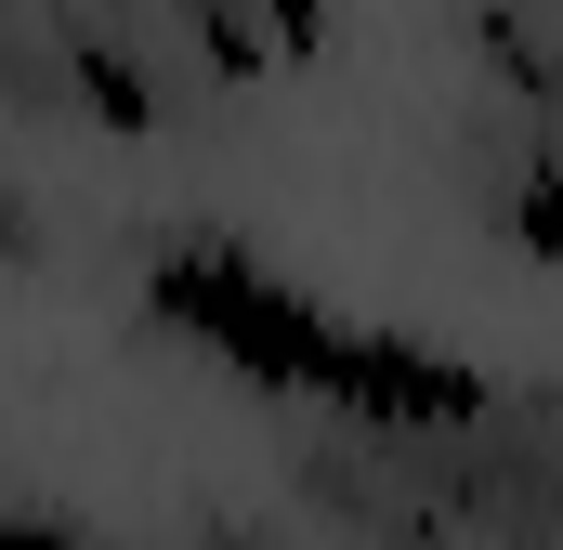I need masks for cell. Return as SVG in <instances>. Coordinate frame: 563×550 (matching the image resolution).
<instances>
[{
  "label": "cell",
  "mask_w": 563,
  "mask_h": 550,
  "mask_svg": "<svg viewBox=\"0 0 563 550\" xmlns=\"http://www.w3.org/2000/svg\"><path fill=\"white\" fill-rule=\"evenodd\" d=\"M511 237H525L538 263H563V170H525V184H511Z\"/></svg>",
  "instance_id": "2"
},
{
  "label": "cell",
  "mask_w": 563,
  "mask_h": 550,
  "mask_svg": "<svg viewBox=\"0 0 563 550\" xmlns=\"http://www.w3.org/2000/svg\"><path fill=\"white\" fill-rule=\"evenodd\" d=\"M157 315L197 341V354H223L236 381H263V394H354V367H367V328H341L328 301H301L288 275H263L250 250H170L157 263Z\"/></svg>",
  "instance_id": "1"
},
{
  "label": "cell",
  "mask_w": 563,
  "mask_h": 550,
  "mask_svg": "<svg viewBox=\"0 0 563 550\" xmlns=\"http://www.w3.org/2000/svg\"><path fill=\"white\" fill-rule=\"evenodd\" d=\"M13 550H79V538H66L53 512H13Z\"/></svg>",
  "instance_id": "3"
}]
</instances>
